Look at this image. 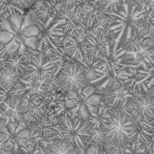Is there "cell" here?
<instances>
[{"label":"cell","mask_w":154,"mask_h":154,"mask_svg":"<svg viewBox=\"0 0 154 154\" xmlns=\"http://www.w3.org/2000/svg\"><path fill=\"white\" fill-rule=\"evenodd\" d=\"M57 81L62 89L79 92L88 83L86 68L78 63H67L62 66Z\"/></svg>","instance_id":"52a82bcc"},{"label":"cell","mask_w":154,"mask_h":154,"mask_svg":"<svg viewBox=\"0 0 154 154\" xmlns=\"http://www.w3.org/2000/svg\"><path fill=\"white\" fill-rule=\"evenodd\" d=\"M87 34L84 29H71L69 33L67 32L63 40V51L71 59L81 63L87 68L85 60L86 49H85V36Z\"/></svg>","instance_id":"ba28073f"},{"label":"cell","mask_w":154,"mask_h":154,"mask_svg":"<svg viewBox=\"0 0 154 154\" xmlns=\"http://www.w3.org/2000/svg\"><path fill=\"white\" fill-rule=\"evenodd\" d=\"M108 31L115 35L113 50L143 36L146 30V8L134 0H124L118 11L106 12Z\"/></svg>","instance_id":"7a4b0ae2"},{"label":"cell","mask_w":154,"mask_h":154,"mask_svg":"<svg viewBox=\"0 0 154 154\" xmlns=\"http://www.w3.org/2000/svg\"><path fill=\"white\" fill-rule=\"evenodd\" d=\"M53 4H58V3H62L64 0H51Z\"/></svg>","instance_id":"ffe728a7"},{"label":"cell","mask_w":154,"mask_h":154,"mask_svg":"<svg viewBox=\"0 0 154 154\" xmlns=\"http://www.w3.org/2000/svg\"><path fill=\"white\" fill-rule=\"evenodd\" d=\"M61 62V57L48 56L43 51H36V53L27 56L20 76L25 80L44 82L53 76Z\"/></svg>","instance_id":"5b68a950"},{"label":"cell","mask_w":154,"mask_h":154,"mask_svg":"<svg viewBox=\"0 0 154 154\" xmlns=\"http://www.w3.org/2000/svg\"><path fill=\"white\" fill-rule=\"evenodd\" d=\"M45 152L47 153L53 154H71L76 153L78 149L69 140L61 138L52 142Z\"/></svg>","instance_id":"7c38bea8"},{"label":"cell","mask_w":154,"mask_h":154,"mask_svg":"<svg viewBox=\"0 0 154 154\" xmlns=\"http://www.w3.org/2000/svg\"><path fill=\"white\" fill-rule=\"evenodd\" d=\"M92 124L88 119H82L78 116L70 117L68 113L62 116L60 125L57 129L59 136L69 140L79 150H86L91 136Z\"/></svg>","instance_id":"8992f818"},{"label":"cell","mask_w":154,"mask_h":154,"mask_svg":"<svg viewBox=\"0 0 154 154\" xmlns=\"http://www.w3.org/2000/svg\"><path fill=\"white\" fill-rule=\"evenodd\" d=\"M101 129L105 135L106 148H120L132 143L136 136L137 122L130 113L119 107L101 118Z\"/></svg>","instance_id":"3957f363"},{"label":"cell","mask_w":154,"mask_h":154,"mask_svg":"<svg viewBox=\"0 0 154 154\" xmlns=\"http://www.w3.org/2000/svg\"><path fill=\"white\" fill-rule=\"evenodd\" d=\"M80 101V97L77 91L74 90H68L66 98H65V105L68 109L74 107Z\"/></svg>","instance_id":"2e32d148"},{"label":"cell","mask_w":154,"mask_h":154,"mask_svg":"<svg viewBox=\"0 0 154 154\" xmlns=\"http://www.w3.org/2000/svg\"><path fill=\"white\" fill-rule=\"evenodd\" d=\"M103 13L118 11L124 0H88Z\"/></svg>","instance_id":"5bb4252c"},{"label":"cell","mask_w":154,"mask_h":154,"mask_svg":"<svg viewBox=\"0 0 154 154\" xmlns=\"http://www.w3.org/2000/svg\"><path fill=\"white\" fill-rule=\"evenodd\" d=\"M131 116L136 122L152 121L154 117V101L148 93H138L127 106Z\"/></svg>","instance_id":"30bf717a"},{"label":"cell","mask_w":154,"mask_h":154,"mask_svg":"<svg viewBox=\"0 0 154 154\" xmlns=\"http://www.w3.org/2000/svg\"><path fill=\"white\" fill-rule=\"evenodd\" d=\"M84 101H85V103H87L90 106H99V105L101 104V96L94 93V94L90 95L88 97H87L86 99H84Z\"/></svg>","instance_id":"ac0fdd59"},{"label":"cell","mask_w":154,"mask_h":154,"mask_svg":"<svg viewBox=\"0 0 154 154\" xmlns=\"http://www.w3.org/2000/svg\"><path fill=\"white\" fill-rule=\"evenodd\" d=\"M133 93H148L153 86V63L144 62L135 69L134 76L125 81Z\"/></svg>","instance_id":"9c48e42d"},{"label":"cell","mask_w":154,"mask_h":154,"mask_svg":"<svg viewBox=\"0 0 154 154\" xmlns=\"http://www.w3.org/2000/svg\"><path fill=\"white\" fill-rule=\"evenodd\" d=\"M99 146L97 145V144H90V146L87 147L86 150H85V152L86 153H97V152H99Z\"/></svg>","instance_id":"d6986e66"},{"label":"cell","mask_w":154,"mask_h":154,"mask_svg":"<svg viewBox=\"0 0 154 154\" xmlns=\"http://www.w3.org/2000/svg\"><path fill=\"white\" fill-rule=\"evenodd\" d=\"M105 143V135L101 128H94L92 127L91 130V136L89 138L88 143L89 144H97V145H101L104 144Z\"/></svg>","instance_id":"9a60e30c"},{"label":"cell","mask_w":154,"mask_h":154,"mask_svg":"<svg viewBox=\"0 0 154 154\" xmlns=\"http://www.w3.org/2000/svg\"><path fill=\"white\" fill-rule=\"evenodd\" d=\"M7 1L12 6H14L20 13H24V10L31 7L34 3V0H7Z\"/></svg>","instance_id":"e0dca14e"},{"label":"cell","mask_w":154,"mask_h":154,"mask_svg":"<svg viewBox=\"0 0 154 154\" xmlns=\"http://www.w3.org/2000/svg\"><path fill=\"white\" fill-rule=\"evenodd\" d=\"M20 74L13 68L0 65V88L3 91H10L18 82Z\"/></svg>","instance_id":"8fae6325"},{"label":"cell","mask_w":154,"mask_h":154,"mask_svg":"<svg viewBox=\"0 0 154 154\" xmlns=\"http://www.w3.org/2000/svg\"><path fill=\"white\" fill-rule=\"evenodd\" d=\"M27 60V54H13V55H9L6 56L3 62L2 65H5L8 67H11L13 69H14L19 74H21L23 72V67L25 65Z\"/></svg>","instance_id":"4fadbf2b"},{"label":"cell","mask_w":154,"mask_h":154,"mask_svg":"<svg viewBox=\"0 0 154 154\" xmlns=\"http://www.w3.org/2000/svg\"><path fill=\"white\" fill-rule=\"evenodd\" d=\"M38 24L31 13L14 12L0 22V58L36 51Z\"/></svg>","instance_id":"6da1fadb"},{"label":"cell","mask_w":154,"mask_h":154,"mask_svg":"<svg viewBox=\"0 0 154 154\" xmlns=\"http://www.w3.org/2000/svg\"><path fill=\"white\" fill-rule=\"evenodd\" d=\"M35 21L40 30L36 51H54L60 55L63 54L62 44L66 35L67 20L64 17L49 15L44 21H38L36 19Z\"/></svg>","instance_id":"277c9868"}]
</instances>
